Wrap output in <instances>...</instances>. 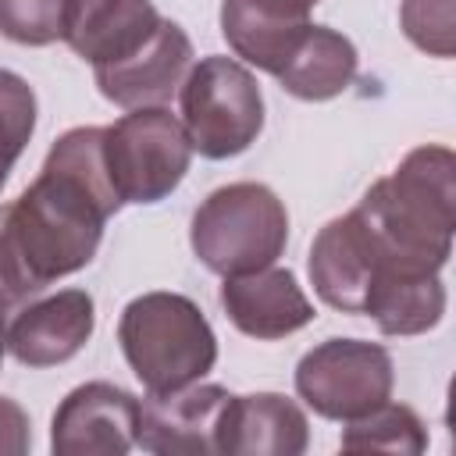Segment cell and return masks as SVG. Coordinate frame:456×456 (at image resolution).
Returning <instances> with one entry per match:
<instances>
[{
	"label": "cell",
	"instance_id": "1",
	"mask_svg": "<svg viewBox=\"0 0 456 456\" xmlns=\"http://www.w3.org/2000/svg\"><path fill=\"white\" fill-rule=\"evenodd\" d=\"M121 200L103 164V128H68L36 182L0 207V292L28 299L82 271Z\"/></svg>",
	"mask_w": 456,
	"mask_h": 456
},
{
	"label": "cell",
	"instance_id": "2",
	"mask_svg": "<svg viewBox=\"0 0 456 456\" xmlns=\"http://www.w3.org/2000/svg\"><path fill=\"white\" fill-rule=\"evenodd\" d=\"M378 242L381 271L442 274L456 232V157L449 146H417L356 203ZM374 274V278H378ZM374 285V281H370Z\"/></svg>",
	"mask_w": 456,
	"mask_h": 456
},
{
	"label": "cell",
	"instance_id": "3",
	"mask_svg": "<svg viewBox=\"0 0 456 456\" xmlns=\"http://www.w3.org/2000/svg\"><path fill=\"white\" fill-rule=\"evenodd\" d=\"M118 342L150 395L203 381L217 363V335L182 292H142L118 317Z\"/></svg>",
	"mask_w": 456,
	"mask_h": 456
},
{
	"label": "cell",
	"instance_id": "4",
	"mask_svg": "<svg viewBox=\"0 0 456 456\" xmlns=\"http://www.w3.org/2000/svg\"><path fill=\"white\" fill-rule=\"evenodd\" d=\"M189 242L207 271L221 278L249 274L285 253L289 210L264 182H232L196 207Z\"/></svg>",
	"mask_w": 456,
	"mask_h": 456
},
{
	"label": "cell",
	"instance_id": "5",
	"mask_svg": "<svg viewBox=\"0 0 456 456\" xmlns=\"http://www.w3.org/2000/svg\"><path fill=\"white\" fill-rule=\"evenodd\" d=\"M178 100L185 139L207 160L239 157L264 132V93L256 75L235 57L210 53L192 64Z\"/></svg>",
	"mask_w": 456,
	"mask_h": 456
},
{
	"label": "cell",
	"instance_id": "6",
	"mask_svg": "<svg viewBox=\"0 0 456 456\" xmlns=\"http://www.w3.org/2000/svg\"><path fill=\"white\" fill-rule=\"evenodd\" d=\"M192 160L182 121L167 107H135L103 128V164L121 203H160Z\"/></svg>",
	"mask_w": 456,
	"mask_h": 456
},
{
	"label": "cell",
	"instance_id": "7",
	"mask_svg": "<svg viewBox=\"0 0 456 456\" xmlns=\"http://www.w3.org/2000/svg\"><path fill=\"white\" fill-rule=\"evenodd\" d=\"M395 367L385 346L363 338H324L296 363L299 399L324 420L349 424L392 399Z\"/></svg>",
	"mask_w": 456,
	"mask_h": 456
},
{
	"label": "cell",
	"instance_id": "8",
	"mask_svg": "<svg viewBox=\"0 0 456 456\" xmlns=\"http://www.w3.org/2000/svg\"><path fill=\"white\" fill-rule=\"evenodd\" d=\"M139 399L114 381L71 388L50 420L53 456H125L135 449Z\"/></svg>",
	"mask_w": 456,
	"mask_h": 456
},
{
	"label": "cell",
	"instance_id": "9",
	"mask_svg": "<svg viewBox=\"0 0 456 456\" xmlns=\"http://www.w3.org/2000/svg\"><path fill=\"white\" fill-rule=\"evenodd\" d=\"M228 399V388L207 381H192L160 395L146 392V399L139 403L135 445L153 456H214Z\"/></svg>",
	"mask_w": 456,
	"mask_h": 456
},
{
	"label": "cell",
	"instance_id": "10",
	"mask_svg": "<svg viewBox=\"0 0 456 456\" xmlns=\"http://www.w3.org/2000/svg\"><path fill=\"white\" fill-rule=\"evenodd\" d=\"M378 267H381L378 242L356 207L342 217H331L314 235V246L306 256L314 292L321 296V303L342 314H363Z\"/></svg>",
	"mask_w": 456,
	"mask_h": 456
},
{
	"label": "cell",
	"instance_id": "11",
	"mask_svg": "<svg viewBox=\"0 0 456 456\" xmlns=\"http://www.w3.org/2000/svg\"><path fill=\"white\" fill-rule=\"evenodd\" d=\"M189 68H192V39L178 21L164 18L142 50H135L118 64L93 68V78L103 100L135 110V107H164L182 89Z\"/></svg>",
	"mask_w": 456,
	"mask_h": 456
},
{
	"label": "cell",
	"instance_id": "12",
	"mask_svg": "<svg viewBox=\"0 0 456 456\" xmlns=\"http://www.w3.org/2000/svg\"><path fill=\"white\" fill-rule=\"evenodd\" d=\"M96 328V303L86 289H61L28 303L7 328V349L21 367H57L86 349Z\"/></svg>",
	"mask_w": 456,
	"mask_h": 456
},
{
	"label": "cell",
	"instance_id": "13",
	"mask_svg": "<svg viewBox=\"0 0 456 456\" xmlns=\"http://www.w3.org/2000/svg\"><path fill=\"white\" fill-rule=\"evenodd\" d=\"M160 21L153 0H68L61 39L93 68H107L142 50Z\"/></svg>",
	"mask_w": 456,
	"mask_h": 456
},
{
	"label": "cell",
	"instance_id": "14",
	"mask_svg": "<svg viewBox=\"0 0 456 456\" xmlns=\"http://www.w3.org/2000/svg\"><path fill=\"white\" fill-rule=\"evenodd\" d=\"M221 306L228 321L260 342L285 338L314 321V303L289 267H260L249 274H232L221 285Z\"/></svg>",
	"mask_w": 456,
	"mask_h": 456
},
{
	"label": "cell",
	"instance_id": "15",
	"mask_svg": "<svg viewBox=\"0 0 456 456\" xmlns=\"http://www.w3.org/2000/svg\"><path fill=\"white\" fill-rule=\"evenodd\" d=\"M310 445V424L296 399L281 392L232 395L221 428L217 452L228 456H299Z\"/></svg>",
	"mask_w": 456,
	"mask_h": 456
},
{
	"label": "cell",
	"instance_id": "16",
	"mask_svg": "<svg viewBox=\"0 0 456 456\" xmlns=\"http://www.w3.org/2000/svg\"><path fill=\"white\" fill-rule=\"evenodd\" d=\"M310 11L306 0H221V36L239 61L278 75L314 25Z\"/></svg>",
	"mask_w": 456,
	"mask_h": 456
},
{
	"label": "cell",
	"instance_id": "17",
	"mask_svg": "<svg viewBox=\"0 0 456 456\" xmlns=\"http://www.w3.org/2000/svg\"><path fill=\"white\" fill-rule=\"evenodd\" d=\"M360 71V53L349 36L328 25H310L289 61L278 68V86L306 103H324L342 96Z\"/></svg>",
	"mask_w": 456,
	"mask_h": 456
},
{
	"label": "cell",
	"instance_id": "18",
	"mask_svg": "<svg viewBox=\"0 0 456 456\" xmlns=\"http://www.w3.org/2000/svg\"><path fill=\"white\" fill-rule=\"evenodd\" d=\"M363 314L378 324L381 335H424L445 314V285L442 274H413V271H381L367 292Z\"/></svg>",
	"mask_w": 456,
	"mask_h": 456
},
{
	"label": "cell",
	"instance_id": "19",
	"mask_svg": "<svg viewBox=\"0 0 456 456\" xmlns=\"http://www.w3.org/2000/svg\"><path fill=\"white\" fill-rule=\"evenodd\" d=\"M346 452H399V456H420L428 449V431L417 410L406 403H381L378 410L356 417L346 424L342 442Z\"/></svg>",
	"mask_w": 456,
	"mask_h": 456
},
{
	"label": "cell",
	"instance_id": "20",
	"mask_svg": "<svg viewBox=\"0 0 456 456\" xmlns=\"http://www.w3.org/2000/svg\"><path fill=\"white\" fill-rule=\"evenodd\" d=\"M32 132H36V93L18 71L0 68V189L7 185V175L25 153Z\"/></svg>",
	"mask_w": 456,
	"mask_h": 456
},
{
	"label": "cell",
	"instance_id": "21",
	"mask_svg": "<svg viewBox=\"0 0 456 456\" xmlns=\"http://www.w3.org/2000/svg\"><path fill=\"white\" fill-rule=\"evenodd\" d=\"M399 28L428 57L449 61L456 53V0H403Z\"/></svg>",
	"mask_w": 456,
	"mask_h": 456
},
{
	"label": "cell",
	"instance_id": "22",
	"mask_svg": "<svg viewBox=\"0 0 456 456\" xmlns=\"http://www.w3.org/2000/svg\"><path fill=\"white\" fill-rule=\"evenodd\" d=\"M68 0H0V36L21 46H50L61 39Z\"/></svg>",
	"mask_w": 456,
	"mask_h": 456
},
{
	"label": "cell",
	"instance_id": "23",
	"mask_svg": "<svg viewBox=\"0 0 456 456\" xmlns=\"http://www.w3.org/2000/svg\"><path fill=\"white\" fill-rule=\"evenodd\" d=\"M28 449H32L28 413L11 395H0V456H25Z\"/></svg>",
	"mask_w": 456,
	"mask_h": 456
},
{
	"label": "cell",
	"instance_id": "24",
	"mask_svg": "<svg viewBox=\"0 0 456 456\" xmlns=\"http://www.w3.org/2000/svg\"><path fill=\"white\" fill-rule=\"evenodd\" d=\"M4 292H0V363H4V353H7V321H4Z\"/></svg>",
	"mask_w": 456,
	"mask_h": 456
},
{
	"label": "cell",
	"instance_id": "25",
	"mask_svg": "<svg viewBox=\"0 0 456 456\" xmlns=\"http://www.w3.org/2000/svg\"><path fill=\"white\" fill-rule=\"evenodd\" d=\"M306 4H310V7H317V4H321V0H306Z\"/></svg>",
	"mask_w": 456,
	"mask_h": 456
}]
</instances>
